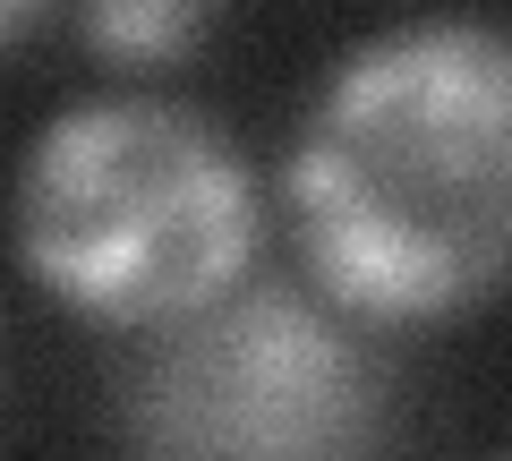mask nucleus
<instances>
[{
	"mask_svg": "<svg viewBox=\"0 0 512 461\" xmlns=\"http://www.w3.org/2000/svg\"><path fill=\"white\" fill-rule=\"evenodd\" d=\"M393 393L359 316L239 282L231 299L146 333L120 385L128 461H376Z\"/></svg>",
	"mask_w": 512,
	"mask_h": 461,
	"instance_id": "obj_3",
	"label": "nucleus"
},
{
	"mask_svg": "<svg viewBox=\"0 0 512 461\" xmlns=\"http://www.w3.org/2000/svg\"><path fill=\"white\" fill-rule=\"evenodd\" d=\"M35 9H43V0H0V43H18L26 26H35Z\"/></svg>",
	"mask_w": 512,
	"mask_h": 461,
	"instance_id": "obj_5",
	"label": "nucleus"
},
{
	"mask_svg": "<svg viewBox=\"0 0 512 461\" xmlns=\"http://www.w3.org/2000/svg\"><path fill=\"white\" fill-rule=\"evenodd\" d=\"M282 197L316 291L359 325H453L512 291V35L419 18L359 43Z\"/></svg>",
	"mask_w": 512,
	"mask_h": 461,
	"instance_id": "obj_1",
	"label": "nucleus"
},
{
	"mask_svg": "<svg viewBox=\"0 0 512 461\" xmlns=\"http://www.w3.org/2000/svg\"><path fill=\"white\" fill-rule=\"evenodd\" d=\"M214 26V0H86V43L111 69H171Z\"/></svg>",
	"mask_w": 512,
	"mask_h": 461,
	"instance_id": "obj_4",
	"label": "nucleus"
},
{
	"mask_svg": "<svg viewBox=\"0 0 512 461\" xmlns=\"http://www.w3.org/2000/svg\"><path fill=\"white\" fill-rule=\"evenodd\" d=\"M18 265L103 333H163L256 265V180L180 103L103 94L60 111L18 163Z\"/></svg>",
	"mask_w": 512,
	"mask_h": 461,
	"instance_id": "obj_2",
	"label": "nucleus"
}]
</instances>
